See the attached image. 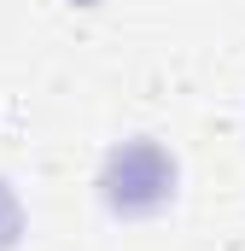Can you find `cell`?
I'll return each instance as SVG.
<instances>
[{
  "label": "cell",
  "mask_w": 245,
  "mask_h": 251,
  "mask_svg": "<svg viewBox=\"0 0 245 251\" xmlns=\"http://www.w3.org/2000/svg\"><path fill=\"white\" fill-rule=\"evenodd\" d=\"M99 199L117 216H152L175 199V158L158 140H122L105 152L99 170Z\"/></svg>",
  "instance_id": "6da1fadb"
},
{
  "label": "cell",
  "mask_w": 245,
  "mask_h": 251,
  "mask_svg": "<svg viewBox=\"0 0 245 251\" xmlns=\"http://www.w3.org/2000/svg\"><path fill=\"white\" fill-rule=\"evenodd\" d=\"M18 222H24V216H18V199L6 193V181H0V246L18 240Z\"/></svg>",
  "instance_id": "7a4b0ae2"
}]
</instances>
